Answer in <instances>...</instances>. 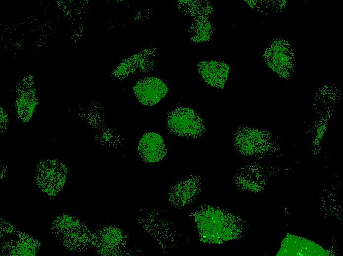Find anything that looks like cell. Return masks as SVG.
I'll return each instance as SVG.
<instances>
[{
    "label": "cell",
    "mask_w": 343,
    "mask_h": 256,
    "mask_svg": "<svg viewBox=\"0 0 343 256\" xmlns=\"http://www.w3.org/2000/svg\"><path fill=\"white\" fill-rule=\"evenodd\" d=\"M289 47L281 41L271 45L265 52L264 58L271 67L283 72L290 69L293 58Z\"/></svg>",
    "instance_id": "30bf717a"
},
{
    "label": "cell",
    "mask_w": 343,
    "mask_h": 256,
    "mask_svg": "<svg viewBox=\"0 0 343 256\" xmlns=\"http://www.w3.org/2000/svg\"><path fill=\"white\" fill-rule=\"evenodd\" d=\"M213 29L208 17L195 18L189 29L191 40L196 43L207 41L212 34Z\"/></svg>",
    "instance_id": "7c38bea8"
},
{
    "label": "cell",
    "mask_w": 343,
    "mask_h": 256,
    "mask_svg": "<svg viewBox=\"0 0 343 256\" xmlns=\"http://www.w3.org/2000/svg\"><path fill=\"white\" fill-rule=\"evenodd\" d=\"M134 93L138 100L146 106H153L158 103L168 93L166 84L154 77H145L139 79L133 88Z\"/></svg>",
    "instance_id": "8992f818"
},
{
    "label": "cell",
    "mask_w": 343,
    "mask_h": 256,
    "mask_svg": "<svg viewBox=\"0 0 343 256\" xmlns=\"http://www.w3.org/2000/svg\"><path fill=\"white\" fill-rule=\"evenodd\" d=\"M138 151L142 160L149 163L161 160L167 153L163 137L154 132H147L141 137L138 143Z\"/></svg>",
    "instance_id": "52a82bcc"
},
{
    "label": "cell",
    "mask_w": 343,
    "mask_h": 256,
    "mask_svg": "<svg viewBox=\"0 0 343 256\" xmlns=\"http://www.w3.org/2000/svg\"><path fill=\"white\" fill-rule=\"evenodd\" d=\"M93 233V246L103 255L115 254L123 240L120 230L112 226H103Z\"/></svg>",
    "instance_id": "9c48e42d"
},
{
    "label": "cell",
    "mask_w": 343,
    "mask_h": 256,
    "mask_svg": "<svg viewBox=\"0 0 343 256\" xmlns=\"http://www.w3.org/2000/svg\"><path fill=\"white\" fill-rule=\"evenodd\" d=\"M198 71L208 85L223 89L228 78L230 66L223 62L202 61L197 65Z\"/></svg>",
    "instance_id": "ba28073f"
},
{
    "label": "cell",
    "mask_w": 343,
    "mask_h": 256,
    "mask_svg": "<svg viewBox=\"0 0 343 256\" xmlns=\"http://www.w3.org/2000/svg\"><path fill=\"white\" fill-rule=\"evenodd\" d=\"M195 221L203 240L218 244L230 239L232 223L222 209L213 207L204 208L195 214Z\"/></svg>",
    "instance_id": "7a4b0ae2"
},
{
    "label": "cell",
    "mask_w": 343,
    "mask_h": 256,
    "mask_svg": "<svg viewBox=\"0 0 343 256\" xmlns=\"http://www.w3.org/2000/svg\"><path fill=\"white\" fill-rule=\"evenodd\" d=\"M52 231L56 239L67 249L80 252L93 246L94 233L76 217L62 214L54 220Z\"/></svg>",
    "instance_id": "6da1fadb"
},
{
    "label": "cell",
    "mask_w": 343,
    "mask_h": 256,
    "mask_svg": "<svg viewBox=\"0 0 343 256\" xmlns=\"http://www.w3.org/2000/svg\"><path fill=\"white\" fill-rule=\"evenodd\" d=\"M2 224L0 235L4 239L1 250L8 256H34L40 248V242L35 238L17 230L10 224Z\"/></svg>",
    "instance_id": "277c9868"
},
{
    "label": "cell",
    "mask_w": 343,
    "mask_h": 256,
    "mask_svg": "<svg viewBox=\"0 0 343 256\" xmlns=\"http://www.w3.org/2000/svg\"><path fill=\"white\" fill-rule=\"evenodd\" d=\"M184 11L188 15L195 18L208 17L213 8L207 0H185Z\"/></svg>",
    "instance_id": "4fadbf2b"
},
{
    "label": "cell",
    "mask_w": 343,
    "mask_h": 256,
    "mask_svg": "<svg viewBox=\"0 0 343 256\" xmlns=\"http://www.w3.org/2000/svg\"><path fill=\"white\" fill-rule=\"evenodd\" d=\"M67 169L56 160L41 161L37 166L36 179L41 191L49 196L58 194L64 187Z\"/></svg>",
    "instance_id": "5b68a950"
},
{
    "label": "cell",
    "mask_w": 343,
    "mask_h": 256,
    "mask_svg": "<svg viewBox=\"0 0 343 256\" xmlns=\"http://www.w3.org/2000/svg\"><path fill=\"white\" fill-rule=\"evenodd\" d=\"M167 125L171 133L181 137L197 138L206 131L203 120L190 107H180L170 111Z\"/></svg>",
    "instance_id": "3957f363"
},
{
    "label": "cell",
    "mask_w": 343,
    "mask_h": 256,
    "mask_svg": "<svg viewBox=\"0 0 343 256\" xmlns=\"http://www.w3.org/2000/svg\"><path fill=\"white\" fill-rule=\"evenodd\" d=\"M201 188L198 176H191L179 181L172 188L170 199L179 206L189 203L197 195Z\"/></svg>",
    "instance_id": "8fae6325"
}]
</instances>
